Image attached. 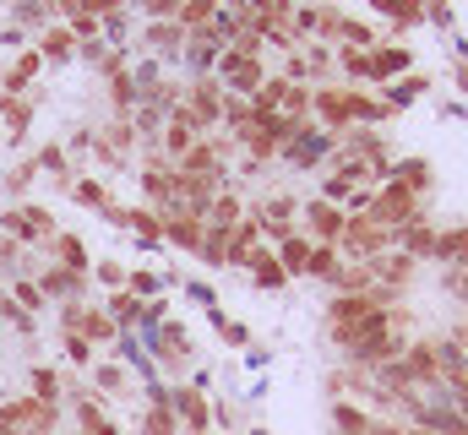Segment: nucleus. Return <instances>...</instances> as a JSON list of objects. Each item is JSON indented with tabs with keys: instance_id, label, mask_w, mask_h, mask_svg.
<instances>
[{
	"instance_id": "10",
	"label": "nucleus",
	"mask_w": 468,
	"mask_h": 435,
	"mask_svg": "<svg viewBox=\"0 0 468 435\" xmlns=\"http://www.w3.org/2000/svg\"><path fill=\"white\" fill-rule=\"evenodd\" d=\"M38 71H44V55L27 44V49H16V60H11V71H5V82H0V88H5V93H27Z\"/></svg>"
},
{
	"instance_id": "3",
	"label": "nucleus",
	"mask_w": 468,
	"mask_h": 435,
	"mask_svg": "<svg viewBox=\"0 0 468 435\" xmlns=\"http://www.w3.org/2000/svg\"><path fill=\"white\" fill-rule=\"evenodd\" d=\"M224 99H229V93H224V82H218V77H197V82H191V93H186V109H191V120H197V125H207V131H213V125L224 120Z\"/></svg>"
},
{
	"instance_id": "1",
	"label": "nucleus",
	"mask_w": 468,
	"mask_h": 435,
	"mask_svg": "<svg viewBox=\"0 0 468 435\" xmlns=\"http://www.w3.org/2000/svg\"><path fill=\"white\" fill-rule=\"evenodd\" d=\"M0 223H5V234H11L16 245H49V239L60 234V228H55V218H49V207H33V202L5 207Z\"/></svg>"
},
{
	"instance_id": "15",
	"label": "nucleus",
	"mask_w": 468,
	"mask_h": 435,
	"mask_svg": "<svg viewBox=\"0 0 468 435\" xmlns=\"http://www.w3.org/2000/svg\"><path fill=\"white\" fill-rule=\"evenodd\" d=\"M392 180H398V186H409V191L420 196V191L431 186V164H425V158H403V164L392 169Z\"/></svg>"
},
{
	"instance_id": "23",
	"label": "nucleus",
	"mask_w": 468,
	"mask_h": 435,
	"mask_svg": "<svg viewBox=\"0 0 468 435\" xmlns=\"http://www.w3.org/2000/svg\"><path fill=\"white\" fill-rule=\"evenodd\" d=\"M66 359H71V365H93V343H88L82 332H66Z\"/></svg>"
},
{
	"instance_id": "24",
	"label": "nucleus",
	"mask_w": 468,
	"mask_h": 435,
	"mask_svg": "<svg viewBox=\"0 0 468 435\" xmlns=\"http://www.w3.org/2000/svg\"><path fill=\"white\" fill-rule=\"evenodd\" d=\"M136 5H142L147 22H169V16H180V0H136Z\"/></svg>"
},
{
	"instance_id": "9",
	"label": "nucleus",
	"mask_w": 468,
	"mask_h": 435,
	"mask_svg": "<svg viewBox=\"0 0 468 435\" xmlns=\"http://www.w3.org/2000/svg\"><path fill=\"white\" fill-rule=\"evenodd\" d=\"M169 403H175V414H180V425L191 435H207V403H202V392H191V387H175L169 392Z\"/></svg>"
},
{
	"instance_id": "11",
	"label": "nucleus",
	"mask_w": 468,
	"mask_h": 435,
	"mask_svg": "<svg viewBox=\"0 0 468 435\" xmlns=\"http://www.w3.org/2000/svg\"><path fill=\"white\" fill-rule=\"evenodd\" d=\"M49 256H55V267H66V272H93V261H88V245L77 239V234H55L49 239Z\"/></svg>"
},
{
	"instance_id": "21",
	"label": "nucleus",
	"mask_w": 468,
	"mask_h": 435,
	"mask_svg": "<svg viewBox=\"0 0 468 435\" xmlns=\"http://www.w3.org/2000/svg\"><path fill=\"white\" fill-rule=\"evenodd\" d=\"M33 180H38V158H33V164H16V169L5 175V191H11V196H22Z\"/></svg>"
},
{
	"instance_id": "2",
	"label": "nucleus",
	"mask_w": 468,
	"mask_h": 435,
	"mask_svg": "<svg viewBox=\"0 0 468 435\" xmlns=\"http://www.w3.org/2000/svg\"><path fill=\"white\" fill-rule=\"evenodd\" d=\"M218 82H224V93L250 99V93L267 82V66H261V55H234V49H224V55H218Z\"/></svg>"
},
{
	"instance_id": "22",
	"label": "nucleus",
	"mask_w": 468,
	"mask_h": 435,
	"mask_svg": "<svg viewBox=\"0 0 468 435\" xmlns=\"http://www.w3.org/2000/svg\"><path fill=\"white\" fill-rule=\"evenodd\" d=\"M93 278H99L104 289H125V283H131V272H125L120 261H99V267H93Z\"/></svg>"
},
{
	"instance_id": "7",
	"label": "nucleus",
	"mask_w": 468,
	"mask_h": 435,
	"mask_svg": "<svg viewBox=\"0 0 468 435\" xmlns=\"http://www.w3.org/2000/svg\"><path fill=\"white\" fill-rule=\"evenodd\" d=\"M186 38H191V33L169 16V22H147L136 44H142V49H153V55H180V49H186Z\"/></svg>"
},
{
	"instance_id": "4",
	"label": "nucleus",
	"mask_w": 468,
	"mask_h": 435,
	"mask_svg": "<svg viewBox=\"0 0 468 435\" xmlns=\"http://www.w3.org/2000/svg\"><path fill=\"white\" fill-rule=\"evenodd\" d=\"M300 213H305V234H311L316 245H338V239H344V223H349V213H344L338 202H327V196H322V202H305Z\"/></svg>"
},
{
	"instance_id": "20",
	"label": "nucleus",
	"mask_w": 468,
	"mask_h": 435,
	"mask_svg": "<svg viewBox=\"0 0 468 435\" xmlns=\"http://www.w3.org/2000/svg\"><path fill=\"white\" fill-rule=\"evenodd\" d=\"M376 11H387V16H398V22H420L425 16V0H370Z\"/></svg>"
},
{
	"instance_id": "6",
	"label": "nucleus",
	"mask_w": 468,
	"mask_h": 435,
	"mask_svg": "<svg viewBox=\"0 0 468 435\" xmlns=\"http://www.w3.org/2000/svg\"><path fill=\"white\" fill-rule=\"evenodd\" d=\"M38 289H44V300H49V305H71V300H82L88 278H82V272H66V267H44Z\"/></svg>"
},
{
	"instance_id": "27",
	"label": "nucleus",
	"mask_w": 468,
	"mask_h": 435,
	"mask_svg": "<svg viewBox=\"0 0 468 435\" xmlns=\"http://www.w3.org/2000/svg\"><path fill=\"white\" fill-rule=\"evenodd\" d=\"M125 289L142 300V294H153V289H158V278H153V272H131V283H125Z\"/></svg>"
},
{
	"instance_id": "17",
	"label": "nucleus",
	"mask_w": 468,
	"mask_h": 435,
	"mask_svg": "<svg viewBox=\"0 0 468 435\" xmlns=\"http://www.w3.org/2000/svg\"><path fill=\"white\" fill-rule=\"evenodd\" d=\"M104 311H110V316H115L120 326H136V322H142V300H136V294H131V289H115V294H110V305H104Z\"/></svg>"
},
{
	"instance_id": "14",
	"label": "nucleus",
	"mask_w": 468,
	"mask_h": 435,
	"mask_svg": "<svg viewBox=\"0 0 468 435\" xmlns=\"http://www.w3.org/2000/svg\"><path fill=\"white\" fill-rule=\"evenodd\" d=\"M311 245H316V239H300V234L278 239V261H283V272H305V261H311Z\"/></svg>"
},
{
	"instance_id": "19",
	"label": "nucleus",
	"mask_w": 468,
	"mask_h": 435,
	"mask_svg": "<svg viewBox=\"0 0 468 435\" xmlns=\"http://www.w3.org/2000/svg\"><path fill=\"white\" fill-rule=\"evenodd\" d=\"M11 300L33 316V311H49V300H44V289L38 283H27V278H16V289H11Z\"/></svg>"
},
{
	"instance_id": "12",
	"label": "nucleus",
	"mask_w": 468,
	"mask_h": 435,
	"mask_svg": "<svg viewBox=\"0 0 468 435\" xmlns=\"http://www.w3.org/2000/svg\"><path fill=\"white\" fill-rule=\"evenodd\" d=\"M0 125H5L11 142L27 136V125H33V104H27V93H5V99H0Z\"/></svg>"
},
{
	"instance_id": "8",
	"label": "nucleus",
	"mask_w": 468,
	"mask_h": 435,
	"mask_svg": "<svg viewBox=\"0 0 468 435\" xmlns=\"http://www.w3.org/2000/svg\"><path fill=\"white\" fill-rule=\"evenodd\" d=\"M180 414L169 403V392H153V408H142V435H180Z\"/></svg>"
},
{
	"instance_id": "28",
	"label": "nucleus",
	"mask_w": 468,
	"mask_h": 435,
	"mask_svg": "<svg viewBox=\"0 0 468 435\" xmlns=\"http://www.w3.org/2000/svg\"><path fill=\"white\" fill-rule=\"evenodd\" d=\"M0 142H5V125H0Z\"/></svg>"
},
{
	"instance_id": "18",
	"label": "nucleus",
	"mask_w": 468,
	"mask_h": 435,
	"mask_svg": "<svg viewBox=\"0 0 468 435\" xmlns=\"http://www.w3.org/2000/svg\"><path fill=\"white\" fill-rule=\"evenodd\" d=\"M27 392H33L38 403H60V376H55L49 365H38V370L27 376Z\"/></svg>"
},
{
	"instance_id": "13",
	"label": "nucleus",
	"mask_w": 468,
	"mask_h": 435,
	"mask_svg": "<svg viewBox=\"0 0 468 435\" xmlns=\"http://www.w3.org/2000/svg\"><path fill=\"white\" fill-rule=\"evenodd\" d=\"M403 66H409V49L403 44H381V49L370 44V82H392Z\"/></svg>"
},
{
	"instance_id": "5",
	"label": "nucleus",
	"mask_w": 468,
	"mask_h": 435,
	"mask_svg": "<svg viewBox=\"0 0 468 435\" xmlns=\"http://www.w3.org/2000/svg\"><path fill=\"white\" fill-rule=\"evenodd\" d=\"M33 49L44 55V66H66V60H77V49H82V44H77V33H71L66 22H49V27L33 38Z\"/></svg>"
},
{
	"instance_id": "26",
	"label": "nucleus",
	"mask_w": 468,
	"mask_h": 435,
	"mask_svg": "<svg viewBox=\"0 0 468 435\" xmlns=\"http://www.w3.org/2000/svg\"><path fill=\"white\" fill-rule=\"evenodd\" d=\"M38 169H49V175H55L60 186L71 180V175H66V153H60V147H44V153H38Z\"/></svg>"
},
{
	"instance_id": "16",
	"label": "nucleus",
	"mask_w": 468,
	"mask_h": 435,
	"mask_svg": "<svg viewBox=\"0 0 468 435\" xmlns=\"http://www.w3.org/2000/svg\"><path fill=\"white\" fill-rule=\"evenodd\" d=\"M71 202H77V207L110 213V186H104V180H77V186H71Z\"/></svg>"
},
{
	"instance_id": "25",
	"label": "nucleus",
	"mask_w": 468,
	"mask_h": 435,
	"mask_svg": "<svg viewBox=\"0 0 468 435\" xmlns=\"http://www.w3.org/2000/svg\"><path fill=\"white\" fill-rule=\"evenodd\" d=\"M93 381H99V392H120L125 387V370L120 365H93Z\"/></svg>"
}]
</instances>
